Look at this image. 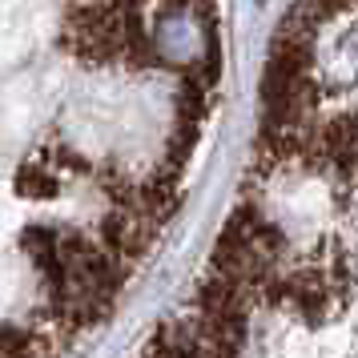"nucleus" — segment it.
Here are the masks:
<instances>
[{
	"label": "nucleus",
	"instance_id": "f257e3e1",
	"mask_svg": "<svg viewBox=\"0 0 358 358\" xmlns=\"http://www.w3.org/2000/svg\"><path fill=\"white\" fill-rule=\"evenodd\" d=\"M262 302L201 294L194 310L169 322L141 358H254Z\"/></svg>",
	"mask_w": 358,
	"mask_h": 358
}]
</instances>
